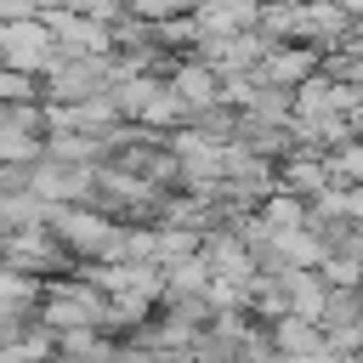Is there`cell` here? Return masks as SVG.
Listing matches in <instances>:
<instances>
[{
    "label": "cell",
    "mask_w": 363,
    "mask_h": 363,
    "mask_svg": "<svg viewBox=\"0 0 363 363\" xmlns=\"http://www.w3.org/2000/svg\"><path fill=\"white\" fill-rule=\"evenodd\" d=\"M28 96H34V79L0 62V108H6V102H28Z\"/></svg>",
    "instance_id": "cell-10"
},
{
    "label": "cell",
    "mask_w": 363,
    "mask_h": 363,
    "mask_svg": "<svg viewBox=\"0 0 363 363\" xmlns=\"http://www.w3.org/2000/svg\"><path fill=\"white\" fill-rule=\"evenodd\" d=\"M346 119H352V130H357V136H363V102H357V108H352V113H346Z\"/></svg>",
    "instance_id": "cell-12"
},
{
    "label": "cell",
    "mask_w": 363,
    "mask_h": 363,
    "mask_svg": "<svg viewBox=\"0 0 363 363\" xmlns=\"http://www.w3.org/2000/svg\"><path fill=\"white\" fill-rule=\"evenodd\" d=\"M0 62L17 68V74H28V79H40V74H51L62 62V45H57V34H51L45 17L0 23Z\"/></svg>",
    "instance_id": "cell-1"
},
{
    "label": "cell",
    "mask_w": 363,
    "mask_h": 363,
    "mask_svg": "<svg viewBox=\"0 0 363 363\" xmlns=\"http://www.w3.org/2000/svg\"><path fill=\"white\" fill-rule=\"evenodd\" d=\"M318 68H323L318 45H267L255 79H261V85H278V91H295V85H306Z\"/></svg>",
    "instance_id": "cell-3"
},
{
    "label": "cell",
    "mask_w": 363,
    "mask_h": 363,
    "mask_svg": "<svg viewBox=\"0 0 363 363\" xmlns=\"http://www.w3.org/2000/svg\"><path fill=\"white\" fill-rule=\"evenodd\" d=\"M255 216L267 221V233H284V227H306V199H301V193H289V187H278V193H267V199L255 204Z\"/></svg>",
    "instance_id": "cell-8"
},
{
    "label": "cell",
    "mask_w": 363,
    "mask_h": 363,
    "mask_svg": "<svg viewBox=\"0 0 363 363\" xmlns=\"http://www.w3.org/2000/svg\"><path fill=\"white\" fill-rule=\"evenodd\" d=\"M278 278H284V306L295 312V318H312V323H323V312H329V284H323V272H301V267H278Z\"/></svg>",
    "instance_id": "cell-6"
},
{
    "label": "cell",
    "mask_w": 363,
    "mask_h": 363,
    "mask_svg": "<svg viewBox=\"0 0 363 363\" xmlns=\"http://www.w3.org/2000/svg\"><path fill=\"white\" fill-rule=\"evenodd\" d=\"M170 91H176L193 113H204V108H216V102H221V74H216L204 57H187V62H176V68H170Z\"/></svg>",
    "instance_id": "cell-5"
},
{
    "label": "cell",
    "mask_w": 363,
    "mask_h": 363,
    "mask_svg": "<svg viewBox=\"0 0 363 363\" xmlns=\"http://www.w3.org/2000/svg\"><path fill=\"white\" fill-rule=\"evenodd\" d=\"M199 0H125V11L136 23H170V17H187Z\"/></svg>",
    "instance_id": "cell-9"
},
{
    "label": "cell",
    "mask_w": 363,
    "mask_h": 363,
    "mask_svg": "<svg viewBox=\"0 0 363 363\" xmlns=\"http://www.w3.org/2000/svg\"><path fill=\"white\" fill-rule=\"evenodd\" d=\"M267 335H272V352H278V357H312V352H323V323L295 318V312L272 318Z\"/></svg>",
    "instance_id": "cell-7"
},
{
    "label": "cell",
    "mask_w": 363,
    "mask_h": 363,
    "mask_svg": "<svg viewBox=\"0 0 363 363\" xmlns=\"http://www.w3.org/2000/svg\"><path fill=\"white\" fill-rule=\"evenodd\" d=\"M0 261L17 267V272L45 278L51 267H62V261H74V255H68V250L57 244V233L40 221V227H11V233H0Z\"/></svg>",
    "instance_id": "cell-2"
},
{
    "label": "cell",
    "mask_w": 363,
    "mask_h": 363,
    "mask_svg": "<svg viewBox=\"0 0 363 363\" xmlns=\"http://www.w3.org/2000/svg\"><path fill=\"white\" fill-rule=\"evenodd\" d=\"M357 363H363V357H357Z\"/></svg>",
    "instance_id": "cell-13"
},
{
    "label": "cell",
    "mask_w": 363,
    "mask_h": 363,
    "mask_svg": "<svg viewBox=\"0 0 363 363\" xmlns=\"http://www.w3.org/2000/svg\"><path fill=\"white\" fill-rule=\"evenodd\" d=\"M193 23H199V40H227V34L261 28V6L255 0H199Z\"/></svg>",
    "instance_id": "cell-4"
},
{
    "label": "cell",
    "mask_w": 363,
    "mask_h": 363,
    "mask_svg": "<svg viewBox=\"0 0 363 363\" xmlns=\"http://www.w3.org/2000/svg\"><path fill=\"white\" fill-rule=\"evenodd\" d=\"M23 17H40L34 0H0V23H23Z\"/></svg>",
    "instance_id": "cell-11"
}]
</instances>
